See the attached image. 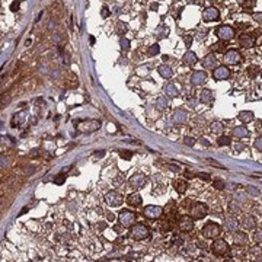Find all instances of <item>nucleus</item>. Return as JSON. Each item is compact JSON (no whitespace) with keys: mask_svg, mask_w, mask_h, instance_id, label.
I'll return each mask as SVG.
<instances>
[{"mask_svg":"<svg viewBox=\"0 0 262 262\" xmlns=\"http://www.w3.org/2000/svg\"><path fill=\"white\" fill-rule=\"evenodd\" d=\"M220 233H221V227L217 223H213V221L204 224V227L201 229V235L205 239H216V237L220 236Z\"/></svg>","mask_w":262,"mask_h":262,"instance_id":"obj_1","label":"nucleus"},{"mask_svg":"<svg viewBox=\"0 0 262 262\" xmlns=\"http://www.w3.org/2000/svg\"><path fill=\"white\" fill-rule=\"evenodd\" d=\"M211 252L216 256H226L229 255L230 246L223 239H214V242L211 243Z\"/></svg>","mask_w":262,"mask_h":262,"instance_id":"obj_2","label":"nucleus"},{"mask_svg":"<svg viewBox=\"0 0 262 262\" xmlns=\"http://www.w3.org/2000/svg\"><path fill=\"white\" fill-rule=\"evenodd\" d=\"M77 130L80 133H93V131L99 130L101 127V121L98 119H87V121H80L77 122Z\"/></svg>","mask_w":262,"mask_h":262,"instance_id":"obj_3","label":"nucleus"},{"mask_svg":"<svg viewBox=\"0 0 262 262\" xmlns=\"http://www.w3.org/2000/svg\"><path fill=\"white\" fill-rule=\"evenodd\" d=\"M149 236H150V229L144 224H136L131 230V237L134 240H143V239H147Z\"/></svg>","mask_w":262,"mask_h":262,"instance_id":"obj_4","label":"nucleus"},{"mask_svg":"<svg viewBox=\"0 0 262 262\" xmlns=\"http://www.w3.org/2000/svg\"><path fill=\"white\" fill-rule=\"evenodd\" d=\"M189 214L192 218L195 220H200V218H204V217L208 214V207L204 203H195L189 210Z\"/></svg>","mask_w":262,"mask_h":262,"instance_id":"obj_5","label":"nucleus"},{"mask_svg":"<svg viewBox=\"0 0 262 262\" xmlns=\"http://www.w3.org/2000/svg\"><path fill=\"white\" fill-rule=\"evenodd\" d=\"M136 221V213H133L130 210H124L119 213V224L122 227H130L131 224Z\"/></svg>","mask_w":262,"mask_h":262,"instance_id":"obj_6","label":"nucleus"},{"mask_svg":"<svg viewBox=\"0 0 262 262\" xmlns=\"http://www.w3.org/2000/svg\"><path fill=\"white\" fill-rule=\"evenodd\" d=\"M217 37L223 41H230V39L235 38V29L232 26H227V25H223L217 29Z\"/></svg>","mask_w":262,"mask_h":262,"instance_id":"obj_7","label":"nucleus"},{"mask_svg":"<svg viewBox=\"0 0 262 262\" xmlns=\"http://www.w3.org/2000/svg\"><path fill=\"white\" fill-rule=\"evenodd\" d=\"M105 201L109 204L111 207H118V205H121V204H122V195H121V194H118L117 191H111V192H108V194H106Z\"/></svg>","mask_w":262,"mask_h":262,"instance_id":"obj_8","label":"nucleus"},{"mask_svg":"<svg viewBox=\"0 0 262 262\" xmlns=\"http://www.w3.org/2000/svg\"><path fill=\"white\" fill-rule=\"evenodd\" d=\"M143 214L147 218H157V217L162 216V207H159V205H147V207H144Z\"/></svg>","mask_w":262,"mask_h":262,"instance_id":"obj_9","label":"nucleus"},{"mask_svg":"<svg viewBox=\"0 0 262 262\" xmlns=\"http://www.w3.org/2000/svg\"><path fill=\"white\" fill-rule=\"evenodd\" d=\"M229 76H230V70L226 66H218L216 70H214V73H213V77L216 79V80H224V79H227Z\"/></svg>","mask_w":262,"mask_h":262,"instance_id":"obj_10","label":"nucleus"},{"mask_svg":"<svg viewBox=\"0 0 262 262\" xmlns=\"http://www.w3.org/2000/svg\"><path fill=\"white\" fill-rule=\"evenodd\" d=\"M179 229L182 230V232H191V230L194 229V221H192V218L188 217V216H182L179 218Z\"/></svg>","mask_w":262,"mask_h":262,"instance_id":"obj_11","label":"nucleus"},{"mask_svg":"<svg viewBox=\"0 0 262 262\" xmlns=\"http://www.w3.org/2000/svg\"><path fill=\"white\" fill-rule=\"evenodd\" d=\"M224 61H226V64H237L240 61V54L235 50H230L224 54Z\"/></svg>","mask_w":262,"mask_h":262,"instance_id":"obj_12","label":"nucleus"},{"mask_svg":"<svg viewBox=\"0 0 262 262\" xmlns=\"http://www.w3.org/2000/svg\"><path fill=\"white\" fill-rule=\"evenodd\" d=\"M207 80V73L205 72H201V70H196V72L192 73L191 76V83L192 85H201Z\"/></svg>","mask_w":262,"mask_h":262,"instance_id":"obj_13","label":"nucleus"},{"mask_svg":"<svg viewBox=\"0 0 262 262\" xmlns=\"http://www.w3.org/2000/svg\"><path fill=\"white\" fill-rule=\"evenodd\" d=\"M220 16V13L217 10L216 7H207L205 10L203 12V19L210 22V20H216L217 18Z\"/></svg>","mask_w":262,"mask_h":262,"instance_id":"obj_14","label":"nucleus"},{"mask_svg":"<svg viewBox=\"0 0 262 262\" xmlns=\"http://www.w3.org/2000/svg\"><path fill=\"white\" fill-rule=\"evenodd\" d=\"M144 183H146V176L141 173H137V175L130 178V185L133 188H141Z\"/></svg>","mask_w":262,"mask_h":262,"instance_id":"obj_15","label":"nucleus"},{"mask_svg":"<svg viewBox=\"0 0 262 262\" xmlns=\"http://www.w3.org/2000/svg\"><path fill=\"white\" fill-rule=\"evenodd\" d=\"M242 226L245 227L246 230H253L256 227V220L253 216H250V214H248V216L243 217L242 220Z\"/></svg>","mask_w":262,"mask_h":262,"instance_id":"obj_16","label":"nucleus"},{"mask_svg":"<svg viewBox=\"0 0 262 262\" xmlns=\"http://www.w3.org/2000/svg\"><path fill=\"white\" fill-rule=\"evenodd\" d=\"M216 63H217V58L214 54H208L205 55L203 60V67L204 69H214L216 67Z\"/></svg>","mask_w":262,"mask_h":262,"instance_id":"obj_17","label":"nucleus"},{"mask_svg":"<svg viewBox=\"0 0 262 262\" xmlns=\"http://www.w3.org/2000/svg\"><path fill=\"white\" fill-rule=\"evenodd\" d=\"M186 118H188V114H186V111H183V109H176L175 114H173L175 124H183L186 121Z\"/></svg>","mask_w":262,"mask_h":262,"instance_id":"obj_18","label":"nucleus"},{"mask_svg":"<svg viewBox=\"0 0 262 262\" xmlns=\"http://www.w3.org/2000/svg\"><path fill=\"white\" fill-rule=\"evenodd\" d=\"M233 136L237 138H243V137H248L249 136V131L245 125H237L233 128Z\"/></svg>","mask_w":262,"mask_h":262,"instance_id":"obj_19","label":"nucleus"},{"mask_svg":"<svg viewBox=\"0 0 262 262\" xmlns=\"http://www.w3.org/2000/svg\"><path fill=\"white\" fill-rule=\"evenodd\" d=\"M196 61H198V58H196V54L192 51H186L185 54H183V63L188 66H194L196 64Z\"/></svg>","mask_w":262,"mask_h":262,"instance_id":"obj_20","label":"nucleus"},{"mask_svg":"<svg viewBox=\"0 0 262 262\" xmlns=\"http://www.w3.org/2000/svg\"><path fill=\"white\" fill-rule=\"evenodd\" d=\"M127 203L130 204L131 207H140L141 205V196L138 194H130L127 198Z\"/></svg>","mask_w":262,"mask_h":262,"instance_id":"obj_21","label":"nucleus"},{"mask_svg":"<svg viewBox=\"0 0 262 262\" xmlns=\"http://www.w3.org/2000/svg\"><path fill=\"white\" fill-rule=\"evenodd\" d=\"M224 227H226V230H227V232L236 233V232H237V229H239V223L236 221L235 218H229V220H226V223H224Z\"/></svg>","mask_w":262,"mask_h":262,"instance_id":"obj_22","label":"nucleus"},{"mask_svg":"<svg viewBox=\"0 0 262 262\" xmlns=\"http://www.w3.org/2000/svg\"><path fill=\"white\" fill-rule=\"evenodd\" d=\"M159 74L162 76V77L165 79H169L172 77V74H173V72H172V69H170L169 66H166V64H162V66H159Z\"/></svg>","mask_w":262,"mask_h":262,"instance_id":"obj_23","label":"nucleus"},{"mask_svg":"<svg viewBox=\"0 0 262 262\" xmlns=\"http://www.w3.org/2000/svg\"><path fill=\"white\" fill-rule=\"evenodd\" d=\"M163 92L168 95V96H170V98H175V96H178V89L175 85H172V83H168V85H165L163 87Z\"/></svg>","mask_w":262,"mask_h":262,"instance_id":"obj_24","label":"nucleus"},{"mask_svg":"<svg viewBox=\"0 0 262 262\" xmlns=\"http://www.w3.org/2000/svg\"><path fill=\"white\" fill-rule=\"evenodd\" d=\"M213 99H214V95H213V92L211 90L204 89V90L201 92V102H204V104H211Z\"/></svg>","mask_w":262,"mask_h":262,"instance_id":"obj_25","label":"nucleus"},{"mask_svg":"<svg viewBox=\"0 0 262 262\" xmlns=\"http://www.w3.org/2000/svg\"><path fill=\"white\" fill-rule=\"evenodd\" d=\"M239 119H240L242 122H250V121L253 119V112H250V111L239 112Z\"/></svg>","mask_w":262,"mask_h":262,"instance_id":"obj_26","label":"nucleus"},{"mask_svg":"<svg viewBox=\"0 0 262 262\" xmlns=\"http://www.w3.org/2000/svg\"><path fill=\"white\" fill-rule=\"evenodd\" d=\"M175 189H176L179 194H183V192L186 191V182H185V181H181V179L175 181Z\"/></svg>","mask_w":262,"mask_h":262,"instance_id":"obj_27","label":"nucleus"},{"mask_svg":"<svg viewBox=\"0 0 262 262\" xmlns=\"http://www.w3.org/2000/svg\"><path fill=\"white\" fill-rule=\"evenodd\" d=\"M23 115H25L23 112H19V114H15V115H13V119H12V125H13V127H15L16 124L20 125L23 121H25V117H23Z\"/></svg>","mask_w":262,"mask_h":262,"instance_id":"obj_28","label":"nucleus"},{"mask_svg":"<svg viewBox=\"0 0 262 262\" xmlns=\"http://www.w3.org/2000/svg\"><path fill=\"white\" fill-rule=\"evenodd\" d=\"M246 240H248V236L245 235V233H242V232H239V233H236L235 235V242L237 243V245H245Z\"/></svg>","mask_w":262,"mask_h":262,"instance_id":"obj_29","label":"nucleus"},{"mask_svg":"<svg viewBox=\"0 0 262 262\" xmlns=\"http://www.w3.org/2000/svg\"><path fill=\"white\" fill-rule=\"evenodd\" d=\"M239 42H240V45H243V47H246V48H249V47L253 45V38H250V37H242Z\"/></svg>","mask_w":262,"mask_h":262,"instance_id":"obj_30","label":"nucleus"},{"mask_svg":"<svg viewBox=\"0 0 262 262\" xmlns=\"http://www.w3.org/2000/svg\"><path fill=\"white\" fill-rule=\"evenodd\" d=\"M223 124L221 122H218V121H216V122H213L211 124V131L213 133H216V134H220V133H223Z\"/></svg>","mask_w":262,"mask_h":262,"instance_id":"obj_31","label":"nucleus"},{"mask_svg":"<svg viewBox=\"0 0 262 262\" xmlns=\"http://www.w3.org/2000/svg\"><path fill=\"white\" fill-rule=\"evenodd\" d=\"M127 31H128V26H127V23L119 20V22L117 23V32L119 34V35H122V34H125Z\"/></svg>","mask_w":262,"mask_h":262,"instance_id":"obj_32","label":"nucleus"},{"mask_svg":"<svg viewBox=\"0 0 262 262\" xmlns=\"http://www.w3.org/2000/svg\"><path fill=\"white\" fill-rule=\"evenodd\" d=\"M156 106L159 108V109H166V106H168V101H166V98H157Z\"/></svg>","mask_w":262,"mask_h":262,"instance_id":"obj_33","label":"nucleus"},{"mask_svg":"<svg viewBox=\"0 0 262 262\" xmlns=\"http://www.w3.org/2000/svg\"><path fill=\"white\" fill-rule=\"evenodd\" d=\"M159 51H160V47H159V44H153V45L149 48V55H156V54H159Z\"/></svg>","mask_w":262,"mask_h":262,"instance_id":"obj_34","label":"nucleus"},{"mask_svg":"<svg viewBox=\"0 0 262 262\" xmlns=\"http://www.w3.org/2000/svg\"><path fill=\"white\" fill-rule=\"evenodd\" d=\"M156 34L159 35V38H165L166 37V34H168V29L165 28V26H159L156 29Z\"/></svg>","mask_w":262,"mask_h":262,"instance_id":"obj_35","label":"nucleus"},{"mask_svg":"<svg viewBox=\"0 0 262 262\" xmlns=\"http://www.w3.org/2000/svg\"><path fill=\"white\" fill-rule=\"evenodd\" d=\"M119 45H121L122 50H128V48H130V41L127 38H121L119 39Z\"/></svg>","mask_w":262,"mask_h":262,"instance_id":"obj_36","label":"nucleus"},{"mask_svg":"<svg viewBox=\"0 0 262 262\" xmlns=\"http://www.w3.org/2000/svg\"><path fill=\"white\" fill-rule=\"evenodd\" d=\"M218 146H229L230 144V138L229 137H226V136H223V137L218 138Z\"/></svg>","mask_w":262,"mask_h":262,"instance_id":"obj_37","label":"nucleus"},{"mask_svg":"<svg viewBox=\"0 0 262 262\" xmlns=\"http://www.w3.org/2000/svg\"><path fill=\"white\" fill-rule=\"evenodd\" d=\"M258 73H259V70H258V67H255V66H252V67H249L248 69V74L250 77H255Z\"/></svg>","mask_w":262,"mask_h":262,"instance_id":"obj_38","label":"nucleus"},{"mask_svg":"<svg viewBox=\"0 0 262 262\" xmlns=\"http://www.w3.org/2000/svg\"><path fill=\"white\" fill-rule=\"evenodd\" d=\"M229 208H230V211H232V213H239V211H240L239 205H237L235 201H232V203L229 204Z\"/></svg>","mask_w":262,"mask_h":262,"instance_id":"obj_39","label":"nucleus"},{"mask_svg":"<svg viewBox=\"0 0 262 262\" xmlns=\"http://www.w3.org/2000/svg\"><path fill=\"white\" fill-rule=\"evenodd\" d=\"M248 192L250 194V195H255V196H258L261 192H259V189L258 188H255V186H248Z\"/></svg>","mask_w":262,"mask_h":262,"instance_id":"obj_40","label":"nucleus"},{"mask_svg":"<svg viewBox=\"0 0 262 262\" xmlns=\"http://www.w3.org/2000/svg\"><path fill=\"white\" fill-rule=\"evenodd\" d=\"M214 186H216L217 189H223V188L226 186V183L223 182L221 179H216V181H214Z\"/></svg>","mask_w":262,"mask_h":262,"instance_id":"obj_41","label":"nucleus"},{"mask_svg":"<svg viewBox=\"0 0 262 262\" xmlns=\"http://www.w3.org/2000/svg\"><path fill=\"white\" fill-rule=\"evenodd\" d=\"M119 156L122 157V159H125V160H130V159H131V151H128V150H122L121 153H119Z\"/></svg>","mask_w":262,"mask_h":262,"instance_id":"obj_42","label":"nucleus"},{"mask_svg":"<svg viewBox=\"0 0 262 262\" xmlns=\"http://www.w3.org/2000/svg\"><path fill=\"white\" fill-rule=\"evenodd\" d=\"M183 143L186 144V146H194V144H195V138L194 137H185Z\"/></svg>","mask_w":262,"mask_h":262,"instance_id":"obj_43","label":"nucleus"},{"mask_svg":"<svg viewBox=\"0 0 262 262\" xmlns=\"http://www.w3.org/2000/svg\"><path fill=\"white\" fill-rule=\"evenodd\" d=\"M255 147H256V149H258L259 151H262V136H261V137H258V138L255 140Z\"/></svg>","mask_w":262,"mask_h":262,"instance_id":"obj_44","label":"nucleus"},{"mask_svg":"<svg viewBox=\"0 0 262 262\" xmlns=\"http://www.w3.org/2000/svg\"><path fill=\"white\" fill-rule=\"evenodd\" d=\"M19 5H20L19 0H15V2L12 3V6H10V10H12V12H16V10L19 9Z\"/></svg>","mask_w":262,"mask_h":262,"instance_id":"obj_45","label":"nucleus"},{"mask_svg":"<svg viewBox=\"0 0 262 262\" xmlns=\"http://www.w3.org/2000/svg\"><path fill=\"white\" fill-rule=\"evenodd\" d=\"M255 240L258 243H262V230H258L255 233Z\"/></svg>","mask_w":262,"mask_h":262,"instance_id":"obj_46","label":"nucleus"},{"mask_svg":"<svg viewBox=\"0 0 262 262\" xmlns=\"http://www.w3.org/2000/svg\"><path fill=\"white\" fill-rule=\"evenodd\" d=\"M64 179H66L64 173H60L58 176L55 178V183H58V185H60V183H63V182H64Z\"/></svg>","mask_w":262,"mask_h":262,"instance_id":"obj_47","label":"nucleus"},{"mask_svg":"<svg viewBox=\"0 0 262 262\" xmlns=\"http://www.w3.org/2000/svg\"><path fill=\"white\" fill-rule=\"evenodd\" d=\"M101 15H102V18H108V15H109V9H108L106 6H104L102 7V13H101Z\"/></svg>","mask_w":262,"mask_h":262,"instance_id":"obj_48","label":"nucleus"},{"mask_svg":"<svg viewBox=\"0 0 262 262\" xmlns=\"http://www.w3.org/2000/svg\"><path fill=\"white\" fill-rule=\"evenodd\" d=\"M93 156L96 157V159H101V157H104V156H105V151H104V150H99V151H96V153H95Z\"/></svg>","mask_w":262,"mask_h":262,"instance_id":"obj_49","label":"nucleus"},{"mask_svg":"<svg viewBox=\"0 0 262 262\" xmlns=\"http://www.w3.org/2000/svg\"><path fill=\"white\" fill-rule=\"evenodd\" d=\"M200 178H201V179H204V181H210L208 173H200Z\"/></svg>","mask_w":262,"mask_h":262,"instance_id":"obj_50","label":"nucleus"},{"mask_svg":"<svg viewBox=\"0 0 262 262\" xmlns=\"http://www.w3.org/2000/svg\"><path fill=\"white\" fill-rule=\"evenodd\" d=\"M198 246H200L201 249H204V250H205V249H208V246H207V243H205V242H204V243L203 242H198Z\"/></svg>","mask_w":262,"mask_h":262,"instance_id":"obj_51","label":"nucleus"},{"mask_svg":"<svg viewBox=\"0 0 262 262\" xmlns=\"http://www.w3.org/2000/svg\"><path fill=\"white\" fill-rule=\"evenodd\" d=\"M214 50H217V51H223V44H216V45H214Z\"/></svg>","mask_w":262,"mask_h":262,"instance_id":"obj_52","label":"nucleus"},{"mask_svg":"<svg viewBox=\"0 0 262 262\" xmlns=\"http://www.w3.org/2000/svg\"><path fill=\"white\" fill-rule=\"evenodd\" d=\"M201 143H203V146H205V147H208L210 143L207 141V138H201Z\"/></svg>","mask_w":262,"mask_h":262,"instance_id":"obj_53","label":"nucleus"},{"mask_svg":"<svg viewBox=\"0 0 262 262\" xmlns=\"http://www.w3.org/2000/svg\"><path fill=\"white\" fill-rule=\"evenodd\" d=\"M185 176H186V178H188V179H189V178H192V176H194V175L191 173L189 170H186V172H185Z\"/></svg>","mask_w":262,"mask_h":262,"instance_id":"obj_54","label":"nucleus"},{"mask_svg":"<svg viewBox=\"0 0 262 262\" xmlns=\"http://www.w3.org/2000/svg\"><path fill=\"white\" fill-rule=\"evenodd\" d=\"M169 168H170L172 170H175V172H178V170H179V168H178V166H175V165H170Z\"/></svg>","mask_w":262,"mask_h":262,"instance_id":"obj_55","label":"nucleus"},{"mask_svg":"<svg viewBox=\"0 0 262 262\" xmlns=\"http://www.w3.org/2000/svg\"><path fill=\"white\" fill-rule=\"evenodd\" d=\"M114 218H115V216H114V214H112V213H109V214H108V220H114Z\"/></svg>","mask_w":262,"mask_h":262,"instance_id":"obj_56","label":"nucleus"},{"mask_svg":"<svg viewBox=\"0 0 262 262\" xmlns=\"http://www.w3.org/2000/svg\"><path fill=\"white\" fill-rule=\"evenodd\" d=\"M236 150H243V144H237L236 146Z\"/></svg>","mask_w":262,"mask_h":262,"instance_id":"obj_57","label":"nucleus"},{"mask_svg":"<svg viewBox=\"0 0 262 262\" xmlns=\"http://www.w3.org/2000/svg\"><path fill=\"white\" fill-rule=\"evenodd\" d=\"M105 227H106V224H105V223H102V224L99 226V229H105Z\"/></svg>","mask_w":262,"mask_h":262,"instance_id":"obj_58","label":"nucleus"},{"mask_svg":"<svg viewBox=\"0 0 262 262\" xmlns=\"http://www.w3.org/2000/svg\"><path fill=\"white\" fill-rule=\"evenodd\" d=\"M188 3H195V0H188Z\"/></svg>","mask_w":262,"mask_h":262,"instance_id":"obj_59","label":"nucleus"}]
</instances>
